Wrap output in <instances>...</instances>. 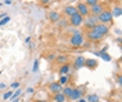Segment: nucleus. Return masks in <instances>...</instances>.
<instances>
[{"mask_svg": "<svg viewBox=\"0 0 122 102\" xmlns=\"http://www.w3.org/2000/svg\"><path fill=\"white\" fill-rule=\"evenodd\" d=\"M97 22H99V24H103V25L111 24V22H112L111 10H107V8H104V11H103V13L97 17Z\"/></svg>", "mask_w": 122, "mask_h": 102, "instance_id": "obj_1", "label": "nucleus"}, {"mask_svg": "<svg viewBox=\"0 0 122 102\" xmlns=\"http://www.w3.org/2000/svg\"><path fill=\"white\" fill-rule=\"evenodd\" d=\"M83 35L81 33V35H72L71 36V39H69V44L72 46V47H81L82 44H83Z\"/></svg>", "mask_w": 122, "mask_h": 102, "instance_id": "obj_2", "label": "nucleus"}, {"mask_svg": "<svg viewBox=\"0 0 122 102\" xmlns=\"http://www.w3.org/2000/svg\"><path fill=\"white\" fill-rule=\"evenodd\" d=\"M90 31H94V32H97V33H99V35L101 36V37H104V36H106L107 33L110 32V28H108L107 25L97 24L96 26H94V28H93V29H90Z\"/></svg>", "mask_w": 122, "mask_h": 102, "instance_id": "obj_3", "label": "nucleus"}, {"mask_svg": "<svg viewBox=\"0 0 122 102\" xmlns=\"http://www.w3.org/2000/svg\"><path fill=\"white\" fill-rule=\"evenodd\" d=\"M83 24H85V26H86V28H89V31H90V29H93L96 25L99 24V22H97V17H94V15L86 17V18L83 19Z\"/></svg>", "mask_w": 122, "mask_h": 102, "instance_id": "obj_4", "label": "nucleus"}, {"mask_svg": "<svg viewBox=\"0 0 122 102\" xmlns=\"http://www.w3.org/2000/svg\"><path fill=\"white\" fill-rule=\"evenodd\" d=\"M75 7H76V11H78V14H79V15H82L83 18L89 15V7H87L85 3H82V1H81V3H78V4H76Z\"/></svg>", "mask_w": 122, "mask_h": 102, "instance_id": "obj_5", "label": "nucleus"}, {"mask_svg": "<svg viewBox=\"0 0 122 102\" xmlns=\"http://www.w3.org/2000/svg\"><path fill=\"white\" fill-rule=\"evenodd\" d=\"M83 17L79 15V14H75V15H72L71 18H69V24L72 25V26H81V25H83Z\"/></svg>", "mask_w": 122, "mask_h": 102, "instance_id": "obj_6", "label": "nucleus"}, {"mask_svg": "<svg viewBox=\"0 0 122 102\" xmlns=\"http://www.w3.org/2000/svg\"><path fill=\"white\" fill-rule=\"evenodd\" d=\"M103 11H104V6H103L101 3L94 4V6H93V7H90V10H89V13H92V15H94V17H99Z\"/></svg>", "mask_w": 122, "mask_h": 102, "instance_id": "obj_7", "label": "nucleus"}, {"mask_svg": "<svg viewBox=\"0 0 122 102\" xmlns=\"http://www.w3.org/2000/svg\"><path fill=\"white\" fill-rule=\"evenodd\" d=\"M85 59H86V58H83L82 55L76 57L75 59H74V69H76V71H79V69H82V68H85Z\"/></svg>", "mask_w": 122, "mask_h": 102, "instance_id": "obj_8", "label": "nucleus"}, {"mask_svg": "<svg viewBox=\"0 0 122 102\" xmlns=\"http://www.w3.org/2000/svg\"><path fill=\"white\" fill-rule=\"evenodd\" d=\"M86 37H87L89 41H100V40L103 39L99 33H97V32H94V31H89L87 33H86Z\"/></svg>", "mask_w": 122, "mask_h": 102, "instance_id": "obj_9", "label": "nucleus"}, {"mask_svg": "<svg viewBox=\"0 0 122 102\" xmlns=\"http://www.w3.org/2000/svg\"><path fill=\"white\" fill-rule=\"evenodd\" d=\"M49 90L53 93V94H57V93H61L62 91V86H61L58 81H53L49 84Z\"/></svg>", "mask_w": 122, "mask_h": 102, "instance_id": "obj_10", "label": "nucleus"}, {"mask_svg": "<svg viewBox=\"0 0 122 102\" xmlns=\"http://www.w3.org/2000/svg\"><path fill=\"white\" fill-rule=\"evenodd\" d=\"M64 14H65L67 17H69V18H71L72 15L78 14V11H76V7H75V6H65V7H64Z\"/></svg>", "mask_w": 122, "mask_h": 102, "instance_id": "obj_11", "label": "nucleus"}, {"mask_svg": "<svg viewBox=\"0 0 122 102\" xmlns=\"http://www.w3.org/2000/svg\"><path fill=\"white\" fill-rule=\"evenodd\" d=\"M69 72H71V65H69V63L61 65L60 69H58V73H60L61 76H67V75H69Z\"/></svg>", "mask_w": 122, "mask_h": 102, "instance_id": "obj_12", "label": "nucleus"}, {"mask_svg": "<svg viewBox=\"0 0 122 102\" xmlns=\"http://www.w3.org/2000/svg\"><path fill=\"white\" fill-rule=\"evenodd\" d=\"M99 62L94 59V58H89V59H85V66L89 68V69H96Z\"/></svg>", "mask_w": 122, "mask_h": 102, "instance_id": "obj_13", "label": "nucleus"}, {"mask_svg": "<svg viewBox=\"0 0 122 102\" xmlns=\"http://www.w3.org/2000/svg\"><path fill=\"white\" fill-rule=\"evenodd\" d=\"M49 19H50L51 22H54V24H57L61 19L60 13H58V11H50V13H49Z\"/></svg>", "mask_w": 122, "mask_h": 102, "instance_id": "obj_14", "label": "nucleus"}, {"mask_svg": "<svg viewBox=\"0 0 122 102\" xmlns=\"http://www.w3.org/2000/svg\"><path fill=\"white\" fill-rule=\"evenodd\" d=\"M82 98V90H79V88H74L72 90V94L69 97V99H72V101H78V99H81Z\"/></svg>", "mask_w": 122, "mask_h": 102, "instance_id": "obj_15", "label": "nucleus"}, {"mask_svg": "<svg viewBox=\"0 0 122 102\" xmlns=\"http://www.w3.org/2000/svg\"><path fill=\"white\" fill-rule=\"evenodd\" d=\"M56 61L61 65H64V63H68V55H57L56 57Z\"/></svg>", "mask_w": 122, "mask_h": 102, "instance_id": "obj_16", "label": "nucleus"}, {"mask_svg": "<svg viewBox=\"0 0 122 102\" xmlns=\"http://www.w3.org/2000/svg\"><path fill=\"white\" fill-rule=\"evenodd\" d=\"M100 98L97 94H89L86 97V102H99Z\"/></svg>", "mask_w": 122, "mask_h": 102, "instance_id": "obj_17", "label": "nucleus"}, {"mask_svg": "<svg viewBox=\"0 0 122 102\" xmlns=\"http://www.w3.org/2000/svg\"><path fill=\"white\" fill-rule=\"evenodd\" d=\"M121 14H122V10H121V7H119V6H115V7L112 8V11H111V15H112V18H114V17H121Z\"/></svg>", "mask_w": 122, "mask_h": 102, "instance_id": "obj_18", "label": "nucleus"}, {"mask_svg": "<svg viewBox=\"0 0 122 102\" xmlns=\"http://www.w3.org/2000/svg\"><path fill=\"white\" fill-rule=\"evenodd\" d=\"M53 99L54 102H65V97L62 95V93H57V94H54Z\"/></svg>", "mask_w": 122, "mask_h": 102, "instance_id": "obj_19", "label": "nucleus"}, {"mask_svg": "<svg viewBox=\"0 0 122 102\" xmlns=\"http://www.w3.org/2000/svg\"><path fill=\"white\" fill-rule=\"evenodd\" d=\"M72 90H74L72 87H64V88H62V95H64L65 98H69L71 94H72Z\"/></svg>", "mask_w": 122, "mask_h": 102, "instance_id": "obj_20", "label": "nucleus"}, {"mask_svg": "<svg viewBox=\"0 0 122 102\" xmlns=\"http://www.w3.org/2000/svg\"><path fill=\"white\" fill-rule=\"evenodd\" d=\"M96 55H97V57H101V59H103V61H107V62H108V61H111V57L107 54V53H96Z\"/></svg>", "mask_w": 122, "mask_h": 102, "instance_id": "obj_21", "label": "nucleus"}, {"mask_svg": "<svg viewBox=\"0 0 122 102\" xmlns=\"http://www.w3.org/2000/svg\"><path fill=\"white\" fill-rule=\"evenodd\" d=\"M58 83H60L61 86H65L67 83H69V75L68 76H61L60 80H58Z\"/></svg>", "mask_w": 122, "mask_h": 102, "instance_id": "obj_22", "label": "nucleus"}, {"mask_svg": "<svg viewBox=\"0 0 122 102\" xmlns=\"http://www.w3.org/2000/svg\"><path fill=\"white\" fill-rule=\"evenodd\" d=\"M67 24H68V21H67V19H60V21L57 22V25H58L60 28H67Z\"/></svg>", "mask_w": 122, "mask_h": 102, "instance_id": "obj_23", "label": "nucleus"}, {"mask_svg": "<svg viewBox=\"0 0 122 102\" xmlns=\"http://www.w3.org/2000/svg\"><path fill=\"white\" fill-rule=\"evenodd\" d=\"M38 69H39V59H36L33 62V66H32V72H38Z\"/></svg>", "mask_w": 122, "mask_h": 102, "instance_id": "obj_24", "label": "nucleus"}, {"mask_svg": "<svg viewBox=\"0 0 122 102\" xmlns=\"http://www.w3.org/2000/svg\"><path fill=\"white\" fill-rule=\"evenodd\" d=\"M10 21V17H4L3 19H0V26H3V25H6Z\"/></svg>", "mask_w": 122, "mask_h": 102, "instance_id": "obj_25", "label": "nucleus"}, {"mask_svg": "<svg viewBox=\"0 0 122 102\" xmlns=\"http://www.w3.org/2000/svg\"><path fill=\"white\" fill-rule=\"evenodd\" d=\"M11 97H13V91H7L3 98H4V99H8V98H11Z\"/></svg>", "mask_w": 122, "mask_h": 102, "instance_id": "obj_26", "label": "nucleus"}, {"mask_svg": "<svg viewBox=\"0 0 122 102\" xmlns=\"http://www.w3.org/2000/svg\"><path fill=\"white\" fill-rule=\"evenodd\" d=\"M13 88H15V90L20 88V83H18V81H14V83L11 84V90H13Z\"/></svg>", "mask_w": 122, "mask_h": 102, "instance_id": "obj_27", "label": "nucleus"}, {"mask_svg": "<svg viewBox=\"0 0 122 102\" xmlns=\"http://www.w3.org/2000/svg\"><path fill=\"white\" fill-rule=\"evenodd\" d=\"M56 57H57L56 54H50L47 57V59H49V61H56Z\"/></svg>", "mask_w": 122, "mask_h": 102, "instance_id": "obj_28", "label": "nucleus"}, {"mask_svg": "<svg viewBox=\"0 0 122 102\" xmlns=\"http://www.w3.org/2000/svg\"><path fill=\"white\" fill-rule=\"evenodd\" d=\"M117 83H118V86H121V84H122V77H121V76H118V79H117Z\"/></svg>", "mask_w": 122, "mask_h": 102, "instance_id": "obj_29", "label": "nucleus"}, {"mask_svg": "<svg viewBox=\"0 0 122 102\" xmlns=\"http://www.w3.org/2000/svg\"><path fill=\"white\" fill-rule=\"evenodd\" d=\"M26 93H28V94H32V93H33V88H32V87L26 88Z\"/></svg>", "mask_w": 122, "mask_h": 102, "instance_id": "obj_30", "label": "nucleus"}, {"mask_svg": "<svg viewBox=\"0 0 122 102\" xmlns=\"http://www.w3.org/2000/svg\"><path fill=\"white\" fill-rule=\"evenodd\" d=\"M11 3H13L11 0H6V1H4V4H11Z\"/></svg>", "mask_w": 122, "mask_h": 102, "instance_id": "obj_31", "label": "nucleus"}, {"mask_svg": "<svg viewBox=\"0 0 122 102\" xmlns=\"http://www.w3.org/2000/svg\"><path fill=\"white\" fill-rule=\"evenodd\" d=\"M11 102H20V98H14V99H13Z\"/></svg>", "mask_w": 122, "mask_h": 102, "instance_id": "obj_32", "label": "nucleus"}, {"mask_svg": "<svg viewBox=\"0 0 122 102\" xmlns=\"http://www.w3.org/2000/svg\"><path fill=\"white\" fill-rule=\"evenodd\" d=\"M35 102H47V101H45V99H36Z\"/></svg>", "mask_w": 122, "mask_h": 102, "instance_id": "obj_33", "label": "nucleus"}, {"mask_svg": "<svg viewBox=\"0 0 122 102\" xmlns=\"http://www.w3.org/2000/svg\"><path fill=\"white\" fill-rule=\"evenodd\" d=\"M78 102H86V99H82L81 98V99H78Z\"/></svg>", "mask_w": 122, "mask_h": 102, "instance_id": "obj_34", "label": "nucleus"}, {"mask_svg": "<svg viewBox=\"0 0 122 102\" xmlns=\"http://www.w3.org/2000/svg\"><path fill=\"white\" fill-rule=\"evenodd\" d=\"M1 6H3V3H1V1H0V7H1Z\"/></svg>", "mask_w": 122, "mask_h": 102, "instance_id": "obj_35", "label": "nucleus"}]
</instances>
